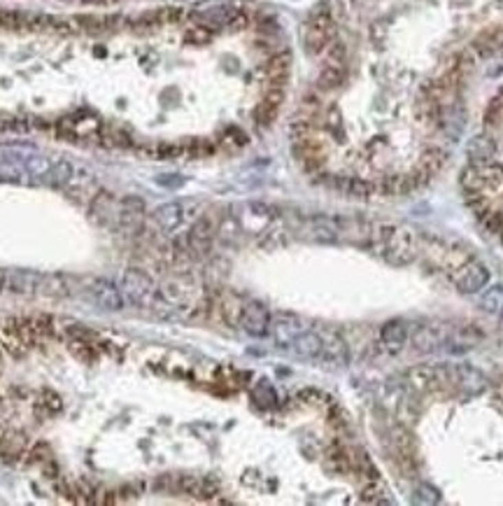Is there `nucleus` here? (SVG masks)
I'll use <instances>...</instances> for the list:
<instances>
[{
  "instance_id": "aec40b11",
  "label": "nucleus",
  "mask_w": 503,
  "mask_h": 506,
  "mask_svg": "<svg viewBox=\"0 0 503 506\" xmlns=\"http://www.w3.org/2000/svg\"><path fill=\"white\" fill-rule=\"evenodd\" d=\"M415 115H417L419 124L438 126L443 122V105L422 89L417 93V101H415Z\"/></svg>"
},
{
  "instance_id": "393cba45",
  "label": "nucleus",
  "mask_w": 503,
  "mask_h": 506,
  "mask_svg": "<svg viewBox=\"0 0 503 506\" xmlns=\"http://www.w3.org/2000/svg\"><path fill=\"white\" fill-rule=\"evenodd\" d=\"M408 336H410V332H408L403 320H389L380 332L382 343L387 345L389 350H401L406 345Z\"/></svg>"
},
{
  "instance_id": "09e8293b",
  "label": "nucleus",
  "mask_w": 503,
  "mask_h": 506,
  "mask_svg": "<svg viewBox=\"0 0 503 506\" xmlns=\"http://www.w3.org/2000/svg\"><path fill=\"white\" fill-rule=\"evenodd\" d=\"M156 182L161 187H168V189H177V187L185 185V178H180V175H159Z\"/></svg>"
},
{
  "instance_id": "2eb2a0df",
  "label": "nucleus",
  "mask_w": 503,
  "mask_h": 506,
  "mask_svg": "<svg viewBox=\"0 0 503 506\" xmlns=\"http://www.w3.org/2000/svg\"><path fill=\"white\" fill-rule=\"evenodd\" d=\"M43 275L31 271H0V292L8 294H33L38 292Z\"/></svg>"
},
{
  "instance_id": "bb28decb",
  "label": "nucleus",
  "mask_w": 503,
  "mask_h": 506,
  "mask_svg": "<svg viewBox=\"0 0 503 506\" xmlns=\"http://www.w3.org/2000/svg\"><path fill=\"white\" fill-rule=\"evenodd\" d=\"M347 78V68L345 66H331V63H324L322 73L317 78V89L322 91H334L338 87L345 84Z\"/></svg>"
},
{
  "instance_id": "a19ab883",
  "label": "nucleus",
  "mask_w": 503,
  "mask_h": 506,
  "mask_svg": "<svg viewBox=\"0 0 503 506\" xmlns=\"http://www.w3.org/2000/svg\"><path fill=\"white\" fill-rule=\"evenodd\" d=\"M324 54H327L324 63H331V66H345L347 63V47L342 40H334V43L324 49Z\"/></svg>"
},
{
  "instance_id": "ddd939ff",
  "label": "nucleus",
  "mask_w": 503,
  "mask_h": 506,
  "mask_svg": "<svg viewBox=\"0 0 503 506\" xmlns=\"http://www.w3.org/2000/svg\"><path fill=\"white\" fill-rule=\"evenodd\" d=\"M185 14L187 12L182 8H156V10H150V12H145V14L135 16V19H128V26H131L133 31H154V28L165 26V23L182 21Z\"/></svg>"
},
{
  "instance_id": "f8f14e48",
  "label": "nucleus",
  "mask_w": 503,
  "mask_h": 506,
  "mask_svg": "<svg viewBox=\"0 0 503 506\" xmlns=\"http://www.w3.org/2000/svg\"><path fill=\"white\" fill-rule=\"evenodd\" d=\"M449 387H457L464 394H480L487 387V378L469 364H447Z\"/></svg>"
},
{
  "instance_id": "8fccbe9b",
  "label": "nucleus",
  "mask_w": 503,
  "mask_h": 506,
  "mask_svg": "<svg viewBox=\"0 0 503 506\" xmlns=\"http://www.w3.org/2000/svg\"><path fill=\"white\" fill-rule=\"evenodd\" d=\"M494 402H496V406H499V409L503 411V385H501V387H496V392H494Z\"/></svg>"
},
{
  "instance_id": "72a5a7b5",
  "label": "nucleus",
  "mask_w": 503,
  "mask_h": 506,
  "mask_svg": "<svg viewBox=\"0 0 503 506\" xmlns=\"http://www.w3.org/2000/svg\"><path fill=\"white\" fill-rule=\"evenodd\" d=\"M68 350L73 352V357L86 364L96 360V350H93V345L89 343V336H84V334H75V336L68 341Z\"/></svg>"
},
{
  "instance_id": "e433bc0d",
  "label": "nucleus",
  "mask_w": 503,
  "mask_h": 506,
  "mask_svg": "<svg viewBox=\"0 0 503 506\" xmlns=\"http://www.w3.org/2000/svg\"><path fill=\"white\" fill-rule=\"evenodd\" d=\"M23 448H26V439H23V434H8L5 432L3 441H0V455H3L5 460H14V457H19Z\"/></svg>"
},
{
  "instance_id": "58836bf2",
  "label": "nucleus",
  "mask_w": 503,
  "mask_h": 506,
  "mask_svg": "<svg viewBox=\"0 0 503 506\" xmlns=\"http://www.w3.org/2000/svg\"><path fill=\"white\" fill-rule=\"evenodd\" d=\"M182 145H185L187 159H203V157L215 154V145L205 138H191V140H185Z\"/></svg>"
},
{
  "instance_id": "f3484780",
  "label": "nucleus",
  "mask_w": 503,
  "mask_h": 506,
  "mask_svg": "<svg viewBox=\"0 0 503 506\" xmlns=\"http://www.w3.org/2000/svg\"><path fill=\"white\" fill-rule=\"evenodd\" d=\"M324 182L331 187L334 192L342 194L347 198H371L375 187L371 182L361 180V178H352V175H327Z\"/></svg>"
},
{
  "instance_id": "b1692460",
  "label": "nucleus",
  "mask_w": 503,
  "mask_h": 506,
  "mask_svg": "<svg viewBox=\"0 0 503 506\" xmlns=\"http://www.w3.org/2000/svg\"><path fill=\"white\" fill-rule=\"evenodd\" d=\"M310 233L319 243H336L340 238V220H336V217H315L310 222Z\"/></svg>"
},
{
  "instance_id": "39448f33",
  "label": "nucleus",
  "mask_w": 503,
  "mask_h": 506,
  "mask_svg": "<svg viewBox=\"0 0 503 506\" xmlns=\"http://www.w3.org/2000/svg\"><path fill=\"white\" fill-rule=\"evenodd\" d=\"M219 231V225H217V217L212 213H205L200 215L196 222L191 225L187 233V245H189V255L191 257H205L210 255L212 250V240H215Z\"/></svg>"
},
{
  "instance_id": "0eeeda50",
  "label": "nucleus",
  "mask_w": 503,
  "mask_h": 506,
  "mask_svg": "<svg viewBox=\"0 0 503 506\" xmlns=\"http://www.w3.org/2000/svg\"><path fill=\"white\" fill-rule=\"evenodd\" d=\"M292 152L296 157V161L303 166L305 173H319L327 163V150H324V143L315 135H307V138H299L294 140Z\"/></svg>"
},
{
  "instance_id": "c9c22d12",
  "label": "nucleus",
  "mask_w": 503,
  "mask_h": 506,
  "mask_svg": "<svg viewBox=\"0 0 503 506\" xmlns=\"http://www.w3.org/2000/svg\"><path fill=\"white\" fill-rule=\"evenodd\" d=\"M350 460H352V472H357L359 476H364V479H369V481H377L375 464L371 462V457L366 455L364 450H352Z\"/></svg>"
},
{
  "instance_id": "79ce46f5",
  "label": "nucleus",
  "mask_w": 503,
  "mask_h": 506,
  "mask_svg": "<svg viewBox=\"0 0 503 506\" xmlns=\"http://www.w3.org/2000/svg\"><path fill=\"white\" fill-rule=\"evenodd\" d=\"M222 145L229 147V150H238V147L247 145V135L240 131V128H226L222 135Z\"/></svg>"
},
{
  "instance_id": "7c9ffc66",
  "label": "nucleus",
  "mask_w": 503,
  "mask_h": 506,
  "mask_svg": "<svg viewBox=\"0 0 503 506\" xmlns=\"http://www.w3.org/2000/svg\"><path fill=\"white\" fill-rule=\"evenodd\" d=\"M43 178H45L47 185H51V187H66L75 178V166L70 161H63L61 159V161L51 163L49 170H47Z\"/></svg>"
},
{
  "instance_id": "c756f323",
  "label": "nucleus",
  "mask_w": 503,
  "mask_h": 506,
  "mask_svg": "<svg viewBox=\"0 0 503 506\" xmlns=\"http://www.w3.org/2000/svg\"><path fill=\"white\" fill-rule=\"evenodd\" d=\"M466 152H469V157L476 163H487L489 159L494 157L496 143H494V138H489V135H476V138L469 143V147H466Z\"/></svg>"
},
{
  "instance_id": "1a4fd4ad",
  "label": "nucleus",
  "mask_w": 503,
  "mask_h": 506,
  "mask_svg": "<svg viewBox=\"0 0 503 506\" xmlns=\"http://www.w3.org/2000/svg\"><path fill=\"white\" fill-rule=\"evenodd\" d=\"M489 282V268L482 262H466L452 273V285L461 294H478Z\"/></svg>"
},
{
  "instance_id": "2f4dec72",
  "label": "nucleus",
  "mask_w": 503,
  "mask_h": 506,
  "mask_svg": "<svg viewBox=\"0 0 503 506\" xmlns=\"http://www.w3.org/2000/svg\"><path fill=\"white\" fill-rule=\"evenodd\" d=\"M461 187L466 189V194L482 192L484 187H487L480 163H471V166H466L464 170H461Z\"/></svg>"
},
{
  "instance_id": "a211bd4d",
  "label": "nucleus",
  "mask_w": 503,
  "mask_h": 506,
  "mask_svg": "<svg viewBox=\"0 0 503 506\" xmlns=\"http://www.w3.org/2000/svg\"><path fill=\"white\" fill-rule=\"evenodd\" d=\"M289 70H292V54L289 51H277L264 63V78L268 87H280L285 89L289 80Z\"/></svg>"
},
{
  "instance_id": "f704fd0d",
  "label": "nucleus",
  "mask_w": 503,
  "mask_h": 506,
  "mask_svg": "<svg viewBox=\"0 0 503 506\" xmlns=\"http://www.w3.org/2000/svg\"><path fill=\"white\" fill-rule=\"evenodd\" d=\"M447 161V154L443 150H438V147H429V150L422 152V159H419V168H424L427 173L434 178V175L445 166Z\"/></svg>"
},
{
  "instance_id": "a18cd8bd",
  "label": "nucleus",
  "mask_w": 503,
  "mask_h": 506,
  "mask_svg": "<svg viewBox=\"0 0 503 506\" xmlns=\"http://www.w3.org/2000/svg\"><path fill=\"white\" fill-rule=\"evenodd\" d=\"M482 220H484V227H487L489 231L499 233V236H501V233H503V213H489V210H487V213L482 215Z\"/></svg>"
},
{
  "instance_id": "cd10ccee",
  "label": "nucleus",
  "mask_w": 503,
  "mask_h": 506,
  "mask_svg": "<svg viewBox=\"0 0 503 506\" xmlns=\"http://www.w3.org/2000/svg\"><path fill=\"white\" fill-rule=\"evenodd\" d=\"M242 308H245V301L238 294H224L222 301H219V310H222V317L229 327H240Z\"/></svg>"
},
{
  "instance_id": "7ed1b4c3",
  "label": "nucleus",
  "mask_w": 503,
  "mask_h": 506,
  "mask_svg": "<svg viewBox=\"0 0 503 506\" xmlns=\"http://www.w3.org/2000/svg\"><path fill=\"white\" fill-rule=\"evenodd\" d=\"M121 294L128 303L138 306V308H154L159 301V290L152 275L143 268H126L121 273Z\"/></svg>"
},
{
  "instance_id": "5701e85b",
  "label": "nucleus",
  "mask_w": 503,
  "mask_h": 506,
  "mask_svg": "<svg viewBox=\"0 0 503 506\" xmlns=\"http://www.w3.org/2000/svg\"><path fill=\"white\" fill-rule=\"evenodd\" d=\"M501 47H503V28H489V31L478 35L476 43L471 45V51L478 58H487L496 54Z\"/></svg>"
},
{
  "instance_id": "ea45409f",
  "label": "nucleus",
  "mask_w": 503,
  "mask_h": 506,
  "mask_svg": "<svg viewBox=\"0 0 503 506\" xmlns=\"http://www.w3.org/2000/svg\"><path fill=\"white\" fill-rule=\"evenodd\" d=\"M212 35H215V31H212V28L203 26V23H198V26L187 28V33H185V43H187V45H194V47L208 45L210 40H212Z\"/></svg>"
},
{
  "instance_id": "412c9836",
  "label": "nucleus",
  "mask_w": 503,
  "mask_h": 506,
  "mask_svg": "<svg viewBox=\"0 0 503 506\" xmlns=\"http://www.w3.org/2000/svg\"><path fill=\"white\" fill-rule=\"evenodd\" d=\"M89 217L96 225H110L112 220H117V208H115V196L110 192H98L91 198L89 205Z\"/></svg>"
},
{
  "instance_id": "dca6fc26",
  "label": "nucleus",
  "mask_w": 503,
  "mask_h": 506,
  "mask_svg": "<svg viewBox=\"0 0 503 506\" xmlns=\"http://www.w3.org/2000/svg\"><path fill=\"white\" fill-rule=\"evenodd\" d=\"M282 103H285V89L280 87H268V91L264 93V98L259 101V105L254 108V122L257 126H270L277 119V113H280Z\"/></svg>"
},
{
  "instance_id": "37998d69",
  "label": "nucleus",
  "mask_w": 503,
  "mask_h": 506,
  "mask_svg": "<svg viewBox=\"0 0 503 506\" xmlns=\"http://www.w3.org/2000/svg\"><path fill=\"white\" fill-rule=\"evenodd\" d=\"M382 495H384V492L375 485V481H371V485H366L364 490H361V502H366V504H384L387 499H384Z\"/></svg>"
},
{
  "instance_id": "49530a36",
  "label": "nucleus",
  "mask_w": 503,
  "mask_h": 506,
  "mask_svg": "<svg viewBox=\"0 0 503 506\" xmlns=\"http://www.w3.org/2000/svg\"><path fill=\"white\" fill-rule=\"evenodd\" d=\"M247 26H250V16H247L242 10H238L233 16H231V21H229L226 28H229V31H245Z\"/></svg>"
},
{
  "instance_id": "423d86ee",
  "label": "nucleus",
  "mask_w": 503,
  "mask_h": 506,
  "mask_svg": "<svg viewBox=\"0 0 503 506\" xmlns=\"http://www.w3.org/2000/svg\"><path fill=\"white\" fill-rule=\"evenodd\" d=\"M200 210L198 203L194 201H173V203H163L154 210L152 220L161 231H175L180 229L189 217H194V213Z\"/></svg>"
},
{
  "instance_id": "4468645a",
  "label": "nucleus",
  "mask_w": 503,
  "mask_h": 506,
  "mask_svg": "<svg viewBox=\"0 0 503 506\" xmlns=\"http://www.w3.org/2000/svg\"><path fill=\"white\" fill-rule=\"evenodd\" d=\"M319 360L329 367H345L350 362V348H347L345 338L340 336L334 329L322 332V352H319Z\"/></svg>"
},
{
  "instance_id": "20e7f679",
  "label": "nucleus",
  "mask_w": 503,
  "mask_h": 506,
  "mask_svg": "<svg viewBox=\"0 0 503 506\" xmlns=\"http://www.w3.org/2000/svg\"><path fill=\"white\" fill-rule=\"evenodd\" d=\"M84 294L93 306H98L100 310H108V313H119L126 306L121 287L108 278H91L86 282Z\"/></svg>"
},
{
  "instance_id": "c03bdc74",
  "label": "nucleus",
  "mask_w": 503,
  "mask_h": 506,
  "mask_svg": "<svg viewBox=\"0 0 503 506\" xmlns=\"http://www.w3.org/2000/svg\"><path fill=\"white\" fill-rule=\"evenodd\" d=\"M412 499H415L417 504H438V499L441 497H438V492L431 485H419Z\"/></svg>"
},
{
  "instance_id": "6e6552de",
  "label": "nucleus",
  "mask_w": 503,
  "mask_h": 506,
  "mask_svg": "<svg viewBox=\"0 0 503 506\" xmlns=\"http://www.w3.org/2000/svg\"><path fill=\"white\" fill-rule=\"evenodd\" d=\"M303 332H305V322L296 313L280 310V313L270 317V336L277 343V348H289Z\"/></svg>"
},
{
  "instance_id": "9b49d317",
  "label": "nucleus",
  "mask_w": 503,
  "mask_h": 506,
  "mask_svg": "<svg viewBox=\"0 0 503 506\" xmlns=\"http://www.w3.org/2000/svg\"><path fill=\"white\" fill-rule=\"evenodd\" d=\"M270 310L261 301H245L240 317V329L254 338H264L270 334Z\"/></svg>"
},
{
  "instance_id": "473e14b6",
  "label": "nucleus",
  "mask_w": 503,
  "mask_h": 506,
  "mask_svg": "<svg viewBox=\"0 0 503 506\" xmlns=\"http://www.w3.org/2000/svg\"><path fill=\"white\" fill-rule=\"evenodd\" d=\"M38 292H43L45 297H66L70 294V282L66 275H43Z\"/></svg>"
},
{
  "instance_id": "c85d7f7f",
  "label": "nucleus",
  "mask_w": 503,
  "mask_h": 506,
  "mask_svg": "<svg viewBox=\"0 0 503 506\" xmlns=\"http://www.w3.org/2000/svg\"><path fill=\"white\" fill-rule=\"evenodd\" d=\"M238 12V8H231V5H219V8H210L208 12H203V14H198V19L203 26L212 28V31H217V28H226L231 16Z\"/></svg>"
},
{
  "instance_id": "6ab92c4d",
  "label": "nucleus",
  "mask_w": 503,
  "mask_h": 506,
  "mask_svg": "<svg viewBox=\"0 0 503 506\" xmlns=\"http://www.w3.org/2000/svg\"><path fill=\"white\" fill-rule=\"evenodd\" d=\"M392 444L399 462L406 469H415V439H412L410 429H406L403 425H396L392 429Z\"/></svg>"
},
{
  "instance_id": "f257e3e1",
  "label": "nucleus",
  "mask_w": 503,
  "mask_h": 506,
  "mask_svg": "<svg viewBox=\"0 0 503 506\" xmlns=\"http://www.w3.org/2000/svg\"><path fill=\"white\" fill-rule=\"evenodd\" d=\"M373 250L392 266H408L417 257V238L410 229L382 225L373 233Z\"/></svg>"
},
{
  "instance_id": "4c0bfd02",
  "label": "nucleus",
  "mask_w": 503,
  "mask_h": 506,
  "mask_svg": "<svg viewBox=\"0 0 503 506\" xmlns=\"http://www.w3.org/2000/svg\"><path fill=\"white\" fill-rule=\"evenodd\" d=\"M480 308L484 313L501 315L503 310V285H494L492 290H487L480 299Z\"/></svg>"
},
{
  "instance_id": "9d476101",
  "label": "nucleus",
  "mask_w": 503,
  "mask_h": 506,
  "mask_svg": "<svg viewBox=\"0 0 503 506\" xmlns=\"http://www.w3.org/2000/svg\"><path fill=\"white\" fill-rule=\"evenodd\" d=\"M449 332H452V327H447V325H422L408 338H410L412 348L417 352L429 355V352H436V350H445Z\"/></svg>"
},
{
  "instance_id": "a878e982",
  "label": "nucleus",
  "mask_w": 503,
  "mask_h": 506,
  "mask_svg": "<svg viewBox=\"0 0 503 506\" xmlns=\"http://www.w3.org/2000/svg\"><path fill=\"white\" fill-rule=\"evenodd\" d=\"M140 154L154 159V161H168V159L185 157V145L182 143H152L140 150Z\"/></svg>"
},
{
  "instance_id": "4be33fe9",
  "label": "nucleus",
  "mask_w": 503,
  "mask_h": 506,
  "mask_svg": "<svg viewBox=\"0 0 503 506\" xmlns=\"http://www.w3.org/2000/svg\"><path fill=\"white\" fill-rule=\"evenodd\" d=\"M294 357L299 360H319V352H322V334L317 332H303L299 338L289 345Z\"/></svg>"
},
{
  "instance_id": "f03ea898",
  "label": "nucleus",
  "mask_w": 503,
  "mask_h": 506,
  "mask_svg": "<svg viewBox=\"0 0 503 506\" xmlns=\"http://www.w3.org/2000/svg\"><path fill=\"white\" fill-rule=\"evenodd\" d=\"M336 40V21L334 14L327 5H317L312 10L310 19L305 23V33H303V45L305 51L310 56H319L324 54V49Z\"/></svg>"
},
{
  "instance_id": "de8ad7c7",
  "label": "nucleus",
  "mask_w": 503,
  "mask_h": 506,
  "mask_svg": "<svg viewBox=\"0 0 503 506\" xmlns=\"http://www.w3.org/2000/svg\"><path fill=\"white\" fill-rule=\"evenodd\" d=\"M324 122H327V128L329 131H334V133H338L340 128H342V119H340V113L338 110H329L327 113V117H324Z\"/></svg>"
}]
</instances>
